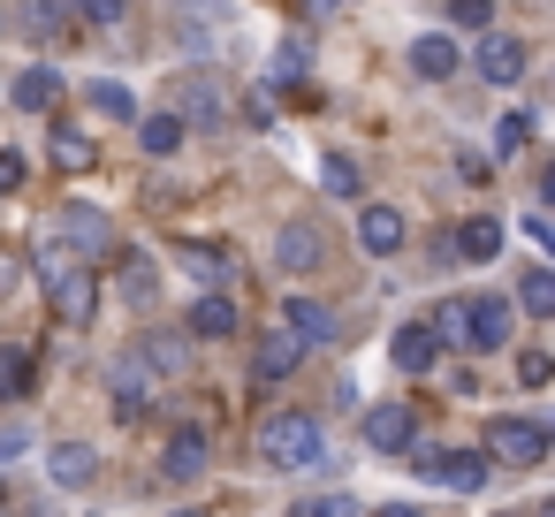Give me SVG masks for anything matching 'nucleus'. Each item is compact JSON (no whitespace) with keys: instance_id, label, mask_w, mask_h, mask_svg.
Segmentation results:
<instances>
[{"instance_id":"obj_1","label":"nucleus","mask_w":555,"mask_h":517,"mask_svg":"<svg viewBox=\"0 0 555 517\" xmlns=\"http://www.w3.org/2000/svg\"><path fill=\"white\" fill-rule=\"evenodd\" d=\"M259 464H267V471H312V464H327L320 418H312V411H274V418H259Z\"/></svg>"},{"instance_id":"obj_2","label":"nucleus","mask_w":555,"mask_h":517,"mask_svg":"<svg viewBox=\"0 0 555 517\" xmlns=\"http://www.w3.org/2000/svg\"><path fill=\"white\" fill-rule=\"evenodd\" d=\"M403 456H418L411 471L434 479V487H449V494H487V479H494L487 449H434V441H411Z\"/></svg>"},{"instance_id":"obj_3","label":"nucleus","mask_w":555,"mask_h":517,"mask_svg":"<svg viewBox=\"0 0 555 517\" xmlns=\"http://www.w3.org/2000/svg\"><path fill=\"white\" fill-rule=\"evenodd\" d=\"M479 449H487V464H502V471H532V464H547V426H532V418H494Z\"/></svg>"},{"instance_id":"obj_4","label":"nucleus","mask_w":555,"mask_h":517,"mask_svg":"<svg viewBox=\"0 0 555 517\" xmlns=\"http://www.w3.org/2000/svg\"><path fill=\"white\" fill-rule=\"evenodd\" d=\"M221 115H229V85H221L214 69H191V77L176 85V122H183V130H221Z\"/></svg>"},{"instance_id":"obj_5","label":"nucleus","mask_w":555,"mask_h":517,"mask_svg":"<svg viewBox=\"0 0 555 517\" xmlns=\"http://www.w3.org/2000/svg\"><path fill=\"white\" fill-rule=\"evenodd\" d=\"M9 24H16L31 47H62V39H77V31H85L69 0H16V9H9Z\"/></svg>"},{"instance_id":"obj_6","label":"nucleus","mask_w":555,"mask_h":517,"mask_svg":"<svg viewBox=\"0 0 555 517\" xmlns=\"http://www.w3.org/2000/svg\"><path fill=\"white\" fill-rule=\"evenodd\" d=\"M305 365V342L289 335V327H267L259 342H251V388H274V380H289Z\"/></svg>"},{"instance_id":"obj_7","label":"nucleus","mask_w":555,"mask_h":517,"mask_svg":"<svg viewBox=\"0 0 555 517\" xmlns=\"http://www.w3.org/2000/svg\"><path fill=\"white\" fill-rule=\"evenodd\" d=\"M411 441H418V411L411 403H373L365 411V449L373 456H403Z\"/></svg>"},{"instance_id":"obj_8","label":"nucleus","mask_w":555,"mask_h":517,"mask_svg":"<svg viewBox=\"0 0 555 517\" xmlns=\"http://www.w3.org/2000/svg\"><path fill=\"white\" fill-rule=\"evenodd\" d=\"M525 62H532V54H525V39H502L494 24H487V31H479V47H472V69H479L487 85H517V77H525Z\"/></svg>"},{"instance_id":"obj_9","label":"nucleus","mask_w":555,"mask_h":517,"mask_svg":"<svg viewBox=\"0 0 555 517\" xmlns=\"http://www.w3.org/2000/svg\"><path fill=\"white\" fill-rule=\"evenodd\" d=\"M54 229H62V244H69V251H85V259H107V251H115V229H107V214H100V206H62V214H54Z\"/></svg>"},{"instance_id":"obj_10","label":"nucleus","mask_w":555,"mask_h":517,"mask_svg":"<svg viewBox=\"0 0 555 517\" xmlns=\"http://www.w3.org/2000/svg\"><path fill=\"white\" fill-rule=\"evenodd\" d=\"M47 297H54V320H62V327H92V312H100V282H92L85 267L54 274V282H47Z\"/></svg>"},{"instance_id":"obj_11","label":"nucleus","mask_w":555,"mask_h":517,"mask_svg":"<svg viewBox=\"0 0 555 517\" xmlns=\"http://www.w3.org/2000/svg\"><path fill=\"white\" fill-rule=\"evenodd\" d=\"M206 464H214V441H206L198 426H176V434H168V449H160V479L191 487V479H198Z\"/></svg>"},{"instance_id":"obj_12","label":"nucleus","mask_w":555,"mask_h":517,"mask_svg":"<svg viewBox=\"0 0 555 517\" xmlns=\"http://www.w3.org/2000/svg\"><path fill=\"white\" fill-rule=\"evenodd\" d=\"M403 236H411V229H403L396 206H358V251H365V259H396Z\"/></svg>"},{"instance_id":"obj_13","label":"nucleus","mask_w":555,"mask_h":517,"mask_svg":"<svg viewBox=\"0 0 555 517\" xmlns=\"http://www.w3.org/2000/svg\"><path fill=\"white\" fill-rule=\"evenodd\" d=\"M274 259H282V274H312V267L327 259V236H320V221H282V236H274Z\"/></svg>"},{"instance_id":"obj_14","label":"nucleus","mask_w":555,"mask_h":517,"mask_svg":"<svg viewBox=\"0 0 555 517\" xmlns=\"http://www.w3.org/2000/svg\"><path fill=\"white\" fill-rule=\"evenodd\" d=\"M509 342V305L502 297H464V350H502Z\"/></svg>"},{"instance_id":"obj_15","label":"nucleus","mask_w":555,"mask_h":517,"mask_svg":"<svg viewBox=\"0 0 555 517\" xmlns=\"http://www.w3.org/2000/svg\"><path fill=\"white\" fill-rule=\"evenodd\" d=\"M388 358H396V373H434V365H441V342H434L426 320H403L396 342H388Z\"/></svg>"},{"instance_id":"obj_16","label":"nucleus","mask_w":555,"mask_h":517,"mask_svg":"<svg viewBox=\"0 0 555 517\" xmlns=\"http://www.w3.org/2000/svg\"><path fill=\"white\" fill-rule=\"evenodd\" d=\"M183 335H206V342L236 335V305H229V289H206V297H191V320H183Z\"/></svg>"},{"instance_id":"obj_17","label":"nucleus","mask_w":555,"mask_h":517,"mask_svg":"<svg viewBox=\"0 0 555 517\" xmlns=\"http://www.w3.org/2000/svg\"><path fill=\"white\" fill-rule=\"evenodd\" d=\"M282 327L312 350V342H335V312L327 305H312V297H282Z\"/></svg>"},{"instance_id":"obj_18","label":"nucleus","mask_w":555,"mask_h":517,"mask_svg":"<svg viewBox=\"0 0 555 517\" xmlns=\"http://www.w3.org/2000/svg\"><path fill=\"white\" fill-rule=\"evenodd\" d=\"M47 153H54V168H62V176H85V168H100V153H92V130H77V122H54Z\"/></svg>"},{"instance_id":"obj_19","label":"nucleus","mask_w":555,"mask_h":517,"mask_svg":"<svg viewBox=\"0 0 555 517\" xmlns=\"http://www.w3.org/2000/svg\"><path fill=\"white\" fill-rule=\"evenodd\" d=\"M176 259H183V267H191V274H206V282H214V289H229V282H236V274H244V267H236V251H221V244H191V236H183V244H176Z\"/></svg>"},{"instance_id":"obj_20","label":"nucleus","mask_w":555,"mask_h":517,"mask_svg":"<svg viewBox=\"0 0 555 517\" xmlns=\"http://www.w3.org/2000/svg\"><path fill=\"white\" fill-rule=\"evenodd\" d=\"M107 388H115V418H122V426H138V418L153 411V403H145V365H138V358H122V365L107 373Z\"/></svg>"},{"instance_id":"obj_21","label":"nucleus","mask_w":555,"mask_h":517,"mask_svg":"<svg viewBox=\"0 0 555 517\" xmlns=\"http://www.w3.org/2000/svg\"><path fill=\"white\" fill-rule=\"evenodd\" d=\"M9 100H16L24 115H54V100H62V69H47V62H39V69H24Z\"/></svg>"},{"instance_id":"obj_22","label":"nucleus","mask_w":555,"mask_h":517,"mask_svg":"<svg viewBox=\"0 0 555 517\" xmlns=\"http://www.w3.org/2000/svg\"><path fill=\"white\" fill-rule=\"evenodd\" d=\"M312 77V47L305 39H282V54H274V77L259 85V100H274V92H289V85H305Z\"/></svg>"},{"instance_id":"obj_23","label":"nucleus","mask_w":555,"mask_h":517,"mask_svg":"<svg viewBox=\"0 0 555 517\" xmlns=\"http://www.w3.org/2000/svg\"><path fill=\"white\" fill-rule=\"evenodd\" d=\"M449 244H456V259H502V221L494 214H472Z\"/></svg>"},{"instance_id":"obj_24","label":"nucleus","mask_w":555,"mask_h":517,"mask_svg":"<svg viewBox=\"0 0 555 517\" xmlns=\"http://www.w3.org/2000/svg\"><path fill=\"white\" fill-rule=\"evenodd\" d=\"M411 69L418 77H456V39H441V31H426V39H411Z\"/></svg>"},{"instance_id":"obj_25","label":"nucleus","mask_w":555,"mask_h":517,"mask_svg":"<svg viewBox=\"0 0 555 517\" xmlns=\"http://www.w3.org/2000/svg\"><path fill=\"white\" fill-rule=\"evenodd\" d=\"M115 274H122V297H130L138 312L160 297V274H153V259H145V251H122V259H115Z\"/></svg>"},{"instance_id":"obj_26","label":"nucleus","mask_w":555,"mask_h":517,"mask_svg":"<svg viewBox=\"0 0 555 517\" xmlns=\"http://www.w3.org/2000/svg\"><path fill=\"white\" fill-rule=\"evenodd\" d=\"M183 138H191V130H183L176 115H138V145H145L153 160H168V153H183Z\"/></svg>"},{"instance_id":"obj_27","label":"nucleus","mask_w":555,"mask_h":517,"mask_svg":"<svg viewBox=\"0 0 555 517\" xmlns=\"http://www.w3.org/2000/svg\"><path fill=\"white\" fill-rule=\"evenodd\" d=\"M517 312L555 320V274H547V267H525V274H517Z\"/></svg>"},{"instance_id":"obj_28","label":"nucleus","mask_w":555,"mask_h":517,"mask_svg":"<svg viewBox=\"0 0 555 517\" xmlns=\"http://www.w3.org/2000/svg\"><path fill=\"white\" fill-rule=\"evenodd\" d=\"M47 471H54V487H92V471H100V456H92L85 441H62Z\"/></svg>"},{"instance_id":"obj_29","label":"nucleus","mask_w":555,"mask_h":517,"mask_svg":"<svg viewBox=\"0 0 555 517\" xmlns=\"http://www.w3.org/2000/svg\"><path fill=\"white\" fill-rule=\"evenodd\" d=\"M85 100H92L107 122H138V100H130V85H115V77H92V85H85Z\"/></svg>"},{"instance_id":"obj_30","label":"nucleus","mask_w":555,"mask_h":517,"mask_svg":"<svg viewBox=\"0 0 555 517\" xmlns=\"http://www.w3.org/2000/svg\"><path fill=\"white\" fill-rule=\"evenodd\" d=\"M31 388V350L24 342H0V403H16Z\"/></svg>"},{"instance_id":"obj_31","label":"nucleus","mask_w":555,"mask_h":517,"mask_svg":"<svg viewBox=\"0 0 555 517\" xmlns=\"http://www.w3.org/2000/svg\"><path fill=\"white\" fill-rule=\"evenodd\" d=\"M320 191H327V198H358V191H365L358 160H350V153H327V160H320Z\"/></svg>"},{"instance_id":"obj_32","label":"nucleus","mask_w":555,"mask_h":517,"mask_svg":"<svg viewBox=\"0 0 555 517\" xmlns=\"http://www.w3.org/2000/svg\"><path fill=\"white\" fill-rule=\"evenodd\" d=\"M138 365H153V373H183L191 365V350H183V335H145V350H138Z\"/></svg>"},{"instance_id":"obj_33","label":"nucleus","mask_w":555,"mask_h":517,"mask_svg":"<svg viewBox=\"0 0 555 517\" xmlns=\"http://www.w3.org/2000/svg\"><path fill=\"white\" fill-rule=\"evenodd\" d=\"M31 267H39V282H54V274H69V267H77V251L62 244V229H47V236L31 244Z\"/></svg>"},{"instance_id":"obj_34","label":"nucleus","mask_w":555,"mask_h":517,"mask_svg":"<svg viewBox=\"0 0 555 517\" xmlns=\"http://www.w3.org/2000/svg\"><path fill=\"white\" fill-rule=\"evenodd\" d=\"M69 9H77L85 31H115V24L130 16V0H69Z\"/></svg>"},{"instance_id":"obj_35","label":"nucleus","mask_w":555,"mask_h":517,"mask_svg":"<svg viewBox=\"0 0 555 517\" xmlns=\"http://www.w3.org/2000/svg\"><path fill=\"white\" fill-rule=\"evenodd\" d=\"M426 327H434V342H441V350H464V297L434 305V320H426Z\"/></svg>"},{"instance_id":"obj_36","label":"nucleus","mask_w":555,"mask_h":517,"mask_svg":"<svg viewBox=\"0 0 555 517\" xmlns=\"http://www.w3.org/2000/svg\"><path fill=\"white\" fill-rule=\"evenodd\" d=\"M289 517H365L350 494H305V502H289Z\"/></svg>"},{"instance_id":"obj_37","label":"nucleus","mask_w":555,"mask_h":517,"mask_svg":"<svg viewBox=\"0 0 555 517\" xmlns=\"http://www.w3.org/2000/svg\"><path fill=\"white\" fill-rule=\"evenodd\" d=\"M525 138H532V115H502V130H494V153L509 160V153H525ZM494 160V168H502Z\"/></svg>"},{"instance_id":"obj_38","label":"nucleus","mask_w":555,"mask_h":517,"mask_svg":"<svg viewBox=\"0 0 555 517\" xmlns=\"http://www.w3.org/2000/svg\"><path fill=\"white\" fill-rule=\"evenodd\" d=\"M449 24L456 31H487L494 24V0H449Z\"/></svg>"},{"instance_id":"obj_39","label":"nucleus","mask_w":555,"mask_h":517,"mask_svg":"<svg viewBox=\"0 0 555 517\" xmlns=\"http://www.w3.org/2000/svg\"><path fill=\"white\" fill-rule=\"evenodd\" d=\"M547 373H555L547 350H517V388H547Z\"/></svg>"},{"instance_id":"obj_40","label":"nucleus","mask_w":555,"mask_h":517,"mask_svg":"<svg viewBox=\"0 0 555 517\" xmlns=\"http://www.w3.org/2000/svg\"><path fill=\"white\" fill-rule=\"evenodd\" d=\"M24 176H31V168H24V153H16V145H0V198L24 191Z\"/></svg>"},{"instance_id":"obj_41","label":"nucleus","mask_w":555,"mask_h":517,"mask_svg":"<svg viewBox=\"0 0 555 517\" xmlns=\"http://www.w3.org/2000/svg\"><path fill=\"white\" fill-rule=\"evenodd\" d=\"M183 16H206V24H229V0H176Z\"/></svg>"},{"instance_id":"obj_42","label":"nucleus","mask_w":555,"mask_h":517,"mask_svg":"<svg viewBox=\"0 0 555 517\" xmlns=\"http://www.w3.org/2000/svg\"><path fill=\"white\" fill-rule=\"evenodd\" d=\"M24 449H31V434H24V426H0V456H24Z\"/></svg>"},{"instance_id":"obj_43","label":"nucleus","mask_w":555,"mask_h":517,"mask_svg":"<svg viewBox=\"0 0 555 517\" xmlns=\"http://www.w3.org/2000/svg\"><path fill=\"white\" fill-rule=\"evenodd\" d=\"M297 9H305V16H343L350 0H297Z\"/></svg>"},{"instance_id":"obj_44","label":"nucleus","mask_w":555,"mask_h":517,"mask_svg":"<svg viewBox=\"0 0 555 517\" xmlns=\"http://www.w3.org/2000/svg\"><path fill=\"white\" fill-rule=\"evenodd\" d=\"M373 517H426V509H418V502H380Z\"/></svg>"},{"instance_id":"obj_45","label":"nucleus","mask_w":555,"mask_h":517,"mask_svg":"<svg viewBox=\"0 0 555 517\" xmlns=\"http://www.w3.org/2000/svg\"><path fill=\"white\" fill-rule=\"evenodd\" d=\"M9 509H16V494H9V479H0V517H9Z\"/></svg>"},{"instance_id":"obj_46","label":"nucleus","mask_w":555,"mask_h":517,"mask_svg":"<svg viewBox=\"0 0 555 517\" xmlns=\"http://www.w3.org/2000/svg\"><path fill=\"white\" fill-rule=\"evenodd\" d=\"M0 39H9V9H0Z\"/></svg>"},{"instance_id":"obj_47","label":"nucleus","mask_w":555,"mask_h":517,"mask_svg":"<svg viewBox=\"0 0 555 517\" xmlns=\"http://www.w3.org/2000/svg\"><path fill=\"white\" fill-rule=\"evenodd\" d=\"M176 517H206V509H176Z\"/></svg>"}]
</instances>
